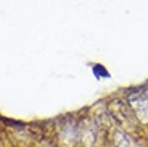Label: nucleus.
<instances>
[{"instance_id": "1", "label": "nucleus", "mask_w": 148, "mask_h": 147, "mask_svg": "<svg viewBox=\"0 0 148 147\" xmlns=\"http://www.w3.org/2000/svg\"><path fill=\"white\" fill-rule=\"evenodd\" d=\"M130 105L134 108L135 116L142 123H148V94L143 91H137L130 97Z\"/></svg>"}, {"instance_id": "2", "label": "nucleus", "mask_w": 148, "mask_h": 147, "mask_svg": "<svg viewBox=\"0 0 148 147\" xmlns=\"http://www.w3.org/2000/svg\"><path fill=\"white\" fill-rule=\"evenodd\" d=\"M116 147H132L130 139L121 131L116 132Z\"/></svg>"}]
</instances>
